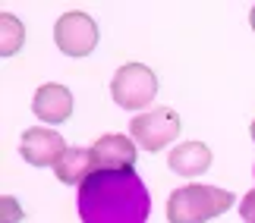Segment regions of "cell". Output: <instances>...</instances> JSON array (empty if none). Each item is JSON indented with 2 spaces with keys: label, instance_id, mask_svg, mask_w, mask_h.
Returning <instances> with one entry per match:
<instances>
[{
  "label": "cell",
  "instance_id": "obj_1",
  "mask_svg": "<svg viewBox=\"0 0 255 223\" xmlns=\"http://www.w3.org/2000/svg\"><path fill=\"white\" fill-rule=\"evenodd\" d=\"M151 195L135 170H95L79 186L82 223H145Z\"/></svg>",
  "mask_w": 255,
  "mask_h": 223
},
{
  "label": "cell",
  "instance_id": "obj_2",
  "mask_svg": "<svg viewBox=\"0 0 255 223\" xmlns=\"http://www.w3.org/2000/svg\"><path fill=\"white\" fill-rule=\"evenodd\" d=\"M233 205H237V198L227 189L202 186V182L180 186L167 198V223H208L221 217L224 211H230Z\"/></svg>",
  "mask_w": 255,
  "mask_h": 223
},
{
  "label": "cell",
  "instance_id": "obj_3",
  "mask_svg": "<svg viewBox=\"0 0 255 223\" xmlns=\"http://www.w3.org/2000/svg\"><path fill=\"white\" fill-rule=\"evenodd\" d=\"M154 94H158V75L145 63H123L111 79V98L117 101V107L142 110L154 101Z\"/></svg>",
  "mask_w": 255,
  "mask_h": 223
},
{
  "label": "cell",
  "instance_id": "obj_4",
  "mask_svg": "<svg viewBox=\"0 0 255 223\" xmlns=\"http://www.w3.org/2000/svg\"><path fill=\"white\" fill-rule=\"evenodd\" d=\"M180 116L170 107H154V110H145L139 116H132L129 123V132H132V142L142 145L145 151H164L173 139H180Z\"/></svg>",
  "mask_w": 255,
  "mask_h": 223
},
{
  "label": "cell",
  "instance_id": "obj_5",
  "mask_svg": "<svg viewBox=\"0 0 255 223\" xmlns=\"http://www.w3.org/2000/svg\"><path fill=\"white\" fill-rule=\"evenodd\" d=\"M54 44L66 57H88L98 47V22L82 9H70L54 25Z\"/></svg>",
  "mask_w": 255,
  "mask_h": 223
},
{
  "label": "cell",
  "instance_id": "obj_6",
  "mask_svg": "<svg viewBox=\"0 0 255 223\" xmlns=\"http://www.w3.org/2000/svg\"><path fill=\"white\" fill-rule=\"evenodd\" d=\"M19 154H22L32 167H57V160L66 154V142H63L60 132L32 126V129H25L22 139H19Z\"/></svg>",
  "mask_w": 255,
  "mask_h": 223
},
{
  "label": "cell",
  "instance_id": "obj_7",
  "mask_svg": "<svg viewBox=\"0 0 255 223\" xmlns=\"http://www.w3.org/2000/svg\"><path fill=\"white\" fill-rule=\"evenodd\" d=\"M88 151H92L95 170H132L135 163V142L120 132L101 135Z\"/></svg>",
  "mask_w": 255,
  "mask_h": 223
},
{
  "label": "cell",
  "instance_id": "obj_8",
  "mask_svg": "<svg viewBox=\"0 0 255 223\" xmlns=\"http://www.w3.org/2000/svg\"><path fill=\"white\" fill-rule=\"evenodd\" d=\"M32 113L41 123H51V126L70 120L73 116V94H70V88H66V85H57V82L41 85V88L35 91V98H32Z\"/></svg>",
  "mask_w": 255,
  "mask_h": 223
},
{
  "label": "cell",
  "instance_id": "obj_9",
  "mask_svg": "<svg viewBox=\"0 0 255 223\" xmlns=\"http://www.w3.org/2000/svg\"><path fill=\"white\" fill-rule=\"evenodd\" d=\"M167 163L176 176H186V179L202 176L211 167V148L205 142H183L167 154Z\"/></svg>",
  "mask_w": 255,
  "mask_h": 223
},
{
  "label": "cell",
  "instance_id": "obj_10",
  "mask_svg": "<svg viewBox=\"0 0 255 223\" xmlns=\"http://www.w3.org/2000/svg\"><path fill=\"white\" fill-rule=\"evenodd\" d=\"M54 173H57V179H60L63 186H82V182L95 173L92 151H85V148H66V154L57 160Z\"/></svg>",
  "mask_w": 255,
  "mask_h": 223
},
{
  "label": "cell",
  "instance_id": "obj_11",
  "mask_svg": "<svg viewBox=\"0 0 255 223\" xmlns=\"http://www.w3.org/2000/svg\"><path fill=\"white\" fill-rule=\"evenodd\" d=\"M0 28H3V44H0V57H13L19 47H22V41H25V28H22V22H19L16 16H9V13L0 16Z\"/></svg>",
  "mask_w": 255,
  "mask_h": 223
},
{
  "label": "cell",
  "instance_id": "obj_12",
  "mask_svg": "<svg viewBox=\"0 0 255 223\" xmlns=\"http://www.w3.org/2000/svg\"><path fill=\"white\" fill-rule=\"evenodd\" d=\"M0 208H3V217H0V223H19V220L25 217L22 205H19L13 195H3V198H0Z\"/></svg>",
  "mask_w": 255,
  "mask_h": 223
},
{
  "label": "cell",
  "instance_id": "obj_13",
  "mask_svg": "<svg viewBox=\"0 0 255 223\" xmlns=\"http://www.w3.org/2000/svg\"><path fill=\"white\" fill-rule=\"evenodd\" d=\"M240 217L246 220V223H255V189L243 195V201H240Z\"/></svg>",
  "mask_w": 255,
  "mask_h": 223
},
{
  "label": "cell",
  "instance_id": "obj_14",
  "mask_svg": "<svg viewBox=\"0 0 255 223\" xmlns=\"http://www.w3.org/2000/svg\"><path fill=\"white\" fill-rule=\"evenodd\" d=\"M249 25H252V32H255V6L249 9Z\"/></svg>",
  "mask_w": 255,
  "mask_h": 223
},
{
  "label": "cell",
  "instance_id": "obj_15",
  "mask_svg": "<svg viewBox=\"0 0 255 223\" xmlns=\"http://www.w3.org/2000/svg\"><path fill=\"white\" fill-rule=\"evenodd\" d=\"M249 135H252V142H255V120H252V126H249Z\"/></svg>",
  "mask_w": 255,
  "mask_h": 223
}]
</instances>
